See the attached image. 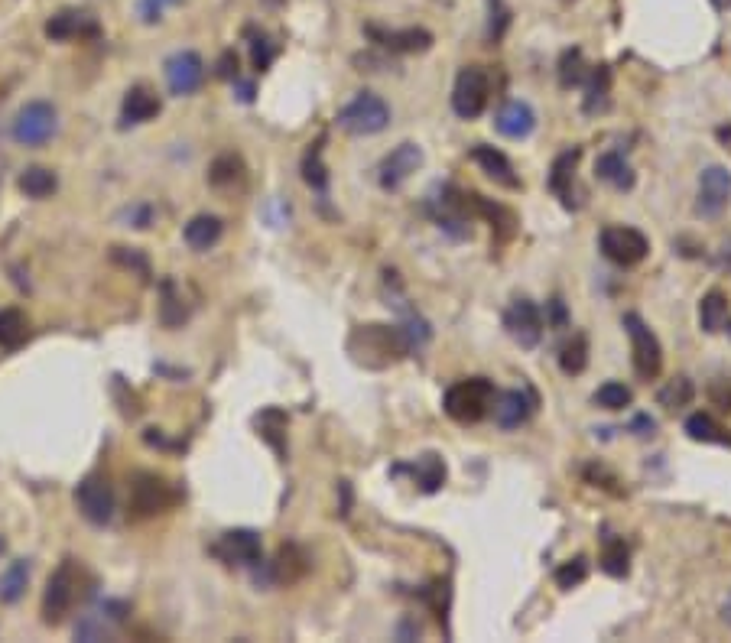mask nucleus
<instances>
[{"mask_svg": "<svg viewBox=\"0 0 731 643\" xmlns=\"http://www.w3.org/2000/svg\"><path fill=\"white\" fill-rule=\"evenodd\" d=\"M351 341H361V348L351 345V354L368 367H387L413 351L400 325H361Z\"/></svg>", "mask_w": 731, "mask_h": 643, "instance_id": "f03ea898", "label": "nucleus"}, {"mask_svg": "<svg viewBox=\"0 0 731 643\" xmlns=\"http://www.w3.org/2000/svg\"><path fill=\"white\" fill-rule=\"evenodd\" d=\"M335 121L342 130H348V134L371 137V134H381L390 124V108L384 98L374 95V91H361V95H355L342 111H338Z\"/></svg>", "mask_w": 731, "mask_h": 643, "instance_id": "20e7f679", "label": "nucleus"}, {"mask_svg": "<svg viewBox=\"0 0 731 643\" xmlns=\"http://www.w3.org/2000/svg\"><path fill=\"white\" fill-rule=\"evenodd\" d=\"M631 432H634V436H641V439L654 436V432H657V419H650V416H637L634 423H631Z\"/></svg>", "mask_w": 731, "mask_h": 643, "instance_id": "de8ad7c7", "label": "nucleus"}, {"mask_svg": "<svg viewBox=\"0 0 731 643\" xmlns=\"http://www.w3.org/2000/svg\"><path fill=\"white\" fill-rule=\"evenodd\" d=\"M46 36L56 39V43H69V39H85V36H98V23L91 13L85 10H59L56 17H49L46 23Z\"/></svg>", "mask_w": 731, "mask_h": 643, "instance_id": "f3484780", "label": "nucleus"}, {"mask_svg": "<svg viewBox=\"0 0 731 643\" xmlns=\"http://www.w3.org/2000/svg\"><path fill=\"white\" fill-rule=\"evenodd\" d=\"M579 156H582L579 150L559 153L553 169H550V192L566 208H579V195H576V166H579Z\"/></svg>", "mask_w": 731, "mask_h": 643, "instance_id": "a211bd4d", "label": "nucleus"}, {"mask_svg": "<svg viewBox=\"0 0 731 643\" xmlns=\"http://www.w3.org/2000/svg\"><path fill=\"white\" fill-rule=\"evenodd\" d=\"M494 423L501 429H517L537 410V397L530 390H504L501 397H494Z\"/></svg>", "mask_w": 731, "mask_h": 643, "instance_id": "dca6fc26", "label": "nucleus"}, {"mask_svg": "<svg viewBox=\"0 0 731 643\" xmlns=\"http://www.w3.org/2000/svg\"><path fill=\"white\" fill-rule=\"evenodd\" d=\"M550 312H553V325L556 328H566V306H563V299H553V303H550Z\"/></svg>", "mask_w": 731, "mask_h": 643, "instance_id": "09e8293b", "label": "nucleus"}, {"mask_svg": "<svg viewBox=\"0 0 731 643\" xmlns=\"http://www.w3.org/2000/svg\"><path fill=\"white\" fill-rule=\"evenodd\" d=\"M368 33L374 36L377 46L390 52H426L433 46V33L420 30V26H407V30H377V26H368Z\"/></svg>", "mask_w": 731, "mask_h": 643, "instance_id": "4be33fe9", "label": "nucleus"}, {"mask_svg": "<svg viewBox=\"0 0 731 643\" xmlns=\"http://www.w3.org/2000/svg\"><path fill=\"white\" fill-rule=\"evenodd\" d=\"M494 406V384L485 377H468L452 384L442 397V410H446L455 423H481Z\"/></svg>", "mask_w": 731, "mask_h": 643, "instance_id": "7ed1b4c3", "label": "nucleus"}, {"mask_svg": "<svg viewBox=\"0 0 731 643\" xmlns=\"http://www.w3.org/2000/svg\"><path fill=\"white\" fill-rule=\"evenodd\" d=\"M238 176H241V163L234 160V156H218L215 166H212V173H208V179H212L215 186H231Z\"/></svg>", "mask_w": 731, "mask_h": 643, "instance_id": "79ce46f5", "label": "nucleus"}, {"mask_svg": "<svg viewBox=\"0 0 731 643\" xmlns=\"http://www.w3.org/2000/svg\"><path fill=\"white\" fill-rule=\"evenodd\" d=\"M472 160L481 166V173L498 182V186H504V189H520V176L514 173V163L507 160L501 150L478 143V147L472 150Z\"/></svg>", "mask_w": 731, "mask_h": 643, "instance_id": "5701e85b", "label": "nucleus"}, {"mask_svg": "<svg viewBox=\"0 0 731 643\" xmlns=\"http://www.w3.org/2000/svg\"><path fill=\"white\" fill-rule=\"evenodd\" d=\"M176 4V0H140V20L143 23H156V20H160L163 17V10L166 7H173Z\"/></svg>", "mask_w": 731, "mask_h": 643, "instance_id": "c03bdc74", "label": "nucleus"}, {"mask_svg": "<svg viewBox=\"0 0 731 643\" xmlns=\"http://www.w3.org/2000/svg\"><path fill=\"white\" fill-rule=\"evenodd\" d=\"M85 572L75 559H62L59 569L49 575L46 592H43V621L49 627L62 624L75 611L78 601L85 598Z\"/></svg>", "mask_w": 731, "mask_h": 643, "instance_id": "f257e3e1", "label": "nucleus"}, {"mask_svg": "<svg viewBox=\"0 0 731 643\" xmlns=\"http://www.w3.org/2000/svg\"><path fill=\"white\" fill-rule=\"evenodd\" d=\"M595 176L602 179L605 186L618 189V192H628V189H634V182H637V176H634L631 163L624 160V153H618V150H611V153H602V156H598V163H595Z\"/></svg>", "mask_w": 731, "mask_h": 643, "instance_id": "b1692460", "label": "nucleus"}, {"mask_svg": "<svg viewBox=\"0 0 731 643\" xmlns=\"http://www.w3.org/2000/svg\"><path fill=\"white\" fill-rule=\"evenodd\" d=\"M26 585H30V562H26V559L10 562L7 572L0 575V601H7V605L20 601L23 592H26Z\"/></svg>", "mask_w": 731, "mask_h": 643, "instance_id": "2f4dec72", "label": "nucleus"}, {"mask_svg": "<svg viewBox=\"0 0 731 643\" xmlns=\"http://www.w3.org/2000/svg\"><path fill=\"white\" fill-rule=\"evenodd\" d=\"M725 325H728V296L712 290L699 303V328L706 335H719Z\"/></svg>", "mask_w": 731, "mask_h": 643, "instance_id": "bb28decb", "label": "nucleus"}, {"mask_svg": "<svg viewBox=\"0 0 731 643\" xmlns=\"http://www.w3.org/2000/svg\"><path fill=\"white\" fill-rule=\"evenodd\" d=\"M75 504H78V514H82L88 523H95V527L111 523V517H114V491H111L108 478L88 475L85 481H78Z\"/></svg>", "mask_w": 731, "mask_h": 643, "instance_id": "1a4fd4ad", "label": "nucleus"}, {"mask_svg": "<svg viewBox=\"0 0 731 643\" xmlns=\"http://www.w3.org/2000/svg\"><path fill=\"white\" fill-rule=\"evenodd\" d=\"M709 393H712V400H715L719 410H731V384H728V380H715Z\"/></svg>", "mask_w": 731, "mask_h": 643, "instance_id": "a18cd8bd", "label": "nucleus"}, {"mask_svg": "<svg viewBox=\"0 0 731 643\" xmlns=\"http://www.w3.org/2000/svg\"><path fill=\"white\" fill-rule=\"evenodd\" d=\"M59 130V114L49 101H30L26 108H20V114L13 117L10 134L20 147H39L46 143L52 134Z\"/></svg>", "mask_w": 731, "mask_h": 643, "instance_id": "0eeeda50", "label": "nucleus"}, {"mask_svg": "<svg viewBox=\"0 0 731 643\" xmlns=\"http://www.w3.org/2000/svg\"><path fill=\"white\" fill-rule=\"evenodd\" d=\"M731 199V176L725 166H706L699 176V199L696 215L699 218H719Z\"/></svg>", "mask_w": 731, "mask_h": 643, "instance_id": "f8f14e48", "label": "nucleus"}, {"mask_svg": "<svg viewBox=\"0 0 731 643\" xmlns=\"http://www.w3.org/2000/svg\"><path fill=\"white\" fill-rule=\"evenodd\" d=\"M179 501V494L169 488L163 478L156 475H137L134 484H130V510H134V517H156L163 514L166 507H173Z\"/></svg>", "mask_w": 731, "mask_h": 643, "instance_id": "9d476101", "label": "nucleus"}, {"mask_svg": "<svg viewBox=\"0 0 731 643\" xmlns=\"http://www.w3.org/2000/svg\"><path fill=\"white\" fill-rule=\"evenodd\" d=\"M504 332L511 335L520 348H537L543 338V316H540L537 303H530V299H514V303L504 309Z\"/></svg>", "mask_w": 731, "mask_h": 643, "instance_id": "9b49d317", "label": "nucleus"}, {"mask_svg": "<svg viewBox=\"0 0 731 643\" xmlns=\"http://www.w3.org/2000/svg\"><path fill=\"white\" fill-rule=\"evenodd\" d=\"M686 436L693 442H709V445H731L728 429L719 426L709 413H693L686 419Z\"/></svg>", "mask_w": 731, "mask_h": 643, "instance_id": "c85d7f7f", "label": "nucleus"}, {"mask_svg": "<svg viewBox=\"0 0 731 643\" xmlns=\"http://www.w3.org/2000/svg\"><path fill=\"white\" fill-rule=\"evenodd\" d=\"M166 72V85L173 95H192V91H199V85L205 82V62L199 52L192 49H182V52H173V56L166 59L163 65Z\"/></svg>", "mask_w": 731, "mask_h": 643, "instance_id": "ddd939ff", "label": "nucleus"}, {"mask_svg": "<svg viewBox=\"0 0 731 643\" xmlns=\"http://www.w3.org/2000/svg\"><path fill=\"white\" fill-rule=\"evenodd\" d=\"M494 127H498V134L507 140H524L533 134V127H537V111H533L527 101H507L498 111V117H494Z\"/></svg>", "mask_w": 731, "mask_h": 643, "instance_id": "6ab92c4d", "label": "nucleus"}, {"mask_svg": "<svg viewBox=\"0 0 731 643\" xmlns=\"http://www.w3.org/2000/svg\"><path fill=\"white\" fill-rule=\"evenodd\" d=\"M608 95H611V72H608V65H598V69H592L589 82H585L582 111L585 114H602L608 108Z\"/></svg>", "mask_w": 731, "mask_h": 643, "instance_id": "cd10ccee", "label": "nucleus"}, {"mask_svg": "<svg viewBox=\"0 0 731 643\" xmlns=\"http://www.w3.org/2000/svg\"><path fill=\"white\" fill-rule=\"evenodd\" d=\"M693 397H696L693 380H689V377H673V380H667V384L660 387L657 403L663 406V410H683V406L693 403Z\"/></svg>", "mask_w": 731, "mask_h": 643, "instance_id": "f704fd0d", "label": "nucleus"}, {"mask_svg": "<svg viewBox=\"0 0 731 643\" xmlns=\"http://www.w3.org/2000/svg\"><path fill=\"white\" fill-rule=\"evenodd\" d=\"M303 179L316 192H325V186H329V173H325V166H322V150L319 147L306 153V160H303Z\"/></svg>", "mask_w": 731, "mask_h": 643, "instance_id": "a19ab883", "label": "nucleus"}, {"mask_svg": "<svg viewBox=\"0 0 731 643\" xmlns=\"http://www.w3.org/2000/svg\"><path fill=\"white\" fill-rule=\"evenodd\" d=\"M221 234H225V225H221L218 215H195L186 231H182V238H186L192 251H212L221 241Z\"/></svg>", "mask_w": 731, "mask_h": 643, "instance_id": "393cba45", "label": "nucleus"}, {"mask_svg": "<svg viewBox=\"0 0 731 643\" xmlns=\"http://www.w3.org/2000/svg\"><path fill=\"white\" fill-rule=\"evenodd\" d=\"M26 335H30V322L20 309H0V348L17 351Z\"/></svg>", "mask_w": 731, "mask_h": 643, "instance_id": "7c9ffc66", "label": "nucleus"}, {"mask_svg": "<svg viewBox=\"0 0 731 643\" xmlns=\"http://www.w3.org/2000/svg\"><path fill=\"white\" fill-rule=\"evenodd\" d=\"M111 611H114V605H104L101 611L85 614V618L75 624V637L78 640H104V637H111L117 621L124 618V614H111Z\"/></svg>", "mask_w": 731, "mask_h": 643, "instance_id": "a878e982", "label": "nucleus"}, {"mask_svg": "<svg viewBox=\"0 0 731 643\" xmlns=\"http://www.w3.org/2000/svg\"><path fill=\"white\" fill-rule=\"evenodd\" d=\"M722 618H725V624L731 627V595H728V601H725V608H722Z\"/></svg>", "mask_w": 731, "mask_h": 643, "instance_id": "3c124183", "label": "nucleus"}, {"mask_svg": "<svg viewBox=\"0 0 731 643\" xmlns=\"http://www.w3.org/2000/svg\"><path fill=\"white\" fill-rule=\"evenodd\" d=\"M585 579H589V559H585V556L572 559V562H566V566H559V569H556V585L563 588V592H569V588L582 585Z\"/></svg>", "mask_w": 731, "mask_h": 643, "instance_id": "ea45409f", "label": "nucleus"}, {"mask_svg": "<svg viewBox=\"0 0 731 643\" xmlns=\"http://www.w3.org/2000/svg\"><path fill=\"white\" fill-rule=\"evenodd\" d=\"M728 335H731V328H728Z\"/></svg>", "mask_w": 731, "mask_h": 643, "instance_id": "864d4df0", "label": "nucleus"}, {"mask_svg": "<svg viewBox=\"0 0 731 643\" xmlns=\"http://www.w3.org/2000/svg\"><path fill=\"white\" fill-rule=\"evenodd\" d=\"M634 403V393L631 387L618 384V380H608L595 390V406H602V410H624V406Z\"/></svg>", "mask_w": 731, "mask_h": 643, "instance_id": "e433bc0d", "label": "nucleus"}, {"mask_svg": "<svg viewBox=\"0 0 731 643\" xmlns=\"http://www.w3.org/2000/svg\"><path fill=\"white\" fill-rule=\"evenodd\" d=\"M598 247H602V254L618 267H637L650 254V241L637 228H628V225L605 228L602 238H598Z\"/></svg>", "mask_w": 731, "mask_h": 643, "instance_id": "6e6552de", "label": "nucleus"}, {"mask_svg": "<svg viewBox=\"0 0 731 643\" xmlns=\"http://www.w3.org/2000/svg\"><path fill=\"white\" fill-rule=\"evenodd\" d=\"M559 367H563V374H569V377H576L589 367V338L582 332L572 335L566 345L559 348Z\"/></svg>", "mask_w": 731, "mask_h": 643, "instance_id": "72a5a7b5", "label": "nucleus"}, {"mask_svg": "<svg viewBox=\"0 0 731 643\" xmlns=\"http://www.w3.org/2000/svg\"><path fill=\"white\" fill-rule=\"evenodd\" d=\"M17 186H20L23 195H30V199H49V195L56 192L59 179L46 166H30V169H23V173H20Z\"/></svg>", "mask_w": 731, "mask_h": 643, "instance_id": "c756f323", "label": "nucleus"}, {"mask_svg": "<svg viewBox=\"0 0 731 643\" xmlns=\"http://www.w3.org/2000/svg\"><path fill=\"white\" fill-rule=\"evenodd\" d=\"M299 566H306V556L299 553L296 546H283V549H280V556H277V562H273V569H270V572H273V582H286V585L296 582L299 575L306 572V569H299Z\"/></svg>", "mask_w": 731, "mask_h": 643, "instance_id": "c9c22d12", "label": "nucleus"}, {"mask_svg": "<svg viewBox=\"0 0 731 643\" xmlns=\"http://www.w3.org/2000/svg\"><path fill=\"white\" fill-rule=\"evenodd\" d=\"M394 475H410L416 484H420L423 494H436L442 484H446V462H442L436 452H426L410 465H397Z\"/></svg>", "mask_w": 731, "mask_h": 643, "instance_id": "412c9836", "label": "nucleus"}, {"mask_svg": "<svg viewBox=\"0 0 731 643\" xmlns=\"http://www.w3.org/2000/svg\"><path fill=\"white\" fill-rule=\"evenodd\" d=\"M218 78H238V56L234 52H225V56L218 59Z\"/></svg>", "mask_w": 731, "mask_h": 643, "instance_id": "49530a36", "label": "nucleus"}, {"mask_svg": "<svg viewBox=\"0 0 731 643\" xmlns=\"http://www.w3.org/2000/svg\"><path fill=\"white\" fill-rule=\"evenodd\" d=\"M423 150L416 147V143H400L397 150H390L384 160H381V169H377V179H381V186L387 192H397L403 182H407L416 169L423 166Z\"/></svg>", "mask_w": 731, "mask_h": 643, "instance_id": "2eb2a0df", "label": "nucleus"}, {"mask_svg": "<svg viewBox=\"0 0 731 643\" xmlns=\"http://www.w3.org/2000/svg\"><path fill=\"white\" fill-rule=\"evenodd\" d=\"M160 95L150 91L147 85H134L124 95V104H121V127H137V124H147L153 121L156 114H160Z\"/></svg>", "mask_w": 731, "mask_h": 643, "instance_id": "aec40b11", "label": "nucleus"}, {"mask_svg": "<svg viewBox=\"0 0 731 643\" xmlns=\"http://www.w3.org/2000/svg\"><path fill=\"white\" fill-rule=\"evenodd\" d=\"M621 325H624V332H628V338H631V354H634L637 377L654 380L660 374V367H663V348H660L657 335L650 332L647 322L637 316V312H628V316L621 319Z\"/></svg>", "mask_w": 731, "mask_h": 643, "instance_id": "423d86ee", "label": "nucleus"}, {"mask_svg": "<svg viewBox=\"0 0 731 643\" xmlns=\"http://www.w3.org/2000/svg\"><path fill=\"white\" fill-rule=\"evenodd\" d=\"M602 569L611 575V579H624L628 569H631L628 543L618 540V536H605V540H602Z\"/></svg>", "mask_w": 731, "mask_h": 643, "instance_id": "473e14b6", "label": "nucleus"}, {"mask_svg": "<svg viewBox=\"0 0 731 643\" xmlns=\"http://www.w3.org/2000/svg\"><path fill=\"white\" fill-rule=\"evenodd\" d=\"M491 98V78L481 65H465L455 78L452 88V111L462 117V121H475V117L485 114Z\"/></svg>", "mask_w": 731, "mask_h": 643, "instance_id": "39448f33", "label": "nucleus"}, {"mask_svg": "<svg viewBox=\"0 0 731 643\" xmlns=\"http://www.w3.org/2000/svg\"><path fill=\"white\" fill-rule=\"evenodd\" d=\"M582 78H585L582 49H566L563 59H559V85H563V88H576V85H582Z\"/></svg>", "mask_w": 731, "mask_h": 643, "instance_id": "4c0bfd02", "label": "nucleus"}, {"mask_svg": "<svg viewBox=\"0 0 731 643\" xmlns=\"http://www.w3.org/2000/svg\"><path fill=\"white\" fill-rule=\"evenodd\" d=\"M0 553H4V540H0Z\"/></svg>", "mask_w": 731, "mask_h": 643, "instance_id": "603ef678", "label": "nucleus"}, {"mask_svg": "<svg viewBox=\"0 0 731 643\" xmlns=\"http://www.w3.org/2000/svg\"><path fill=\"white\" fill-rule=\"evenodd\" d=\"M160 316L166 325H182L186 322V306H182V299L176 296V283L173 280H166L163 283V306H160Z\"/></svg>", "mask_w": 731, "mask_h": 643, "instance_id": "58836bf2", "label": "nucleus"}, {"mask_svg": "<svg viewBox=\"0 0 731 643\" xmlns=\"http://www.w3.org/2000/svg\"><path fill=\"white\" fill-rule=\"evenodd\" d=\"M251 59H254V69H257V72H267V69H270V62L277 59V46H270V39H267V36H254V43H251Z\"/></svg>", "mask_w": 731, "mask_h": 643, "instance_id": "37998d69", "label": "nucleus"}, {"mask_svg": "<svg viewBox=\"0 0 731 643\" xmlns=\"http://www.w3.org/2000/svg\"><path fill=\"white\" fill-rule=\"evenodd\" d=\"M234 85H238V98L241 101H251L254 98V85L251 82H238V78H234Z\"/></svg>", "mask_w": 731, "mask_h": 643, "instance_id": "8fccbe9b", "label": "nucleus"}, {"mask_svg": "<svg viewBox=\"0 0 731 643\" xmlns=\"http://www.w3.org/2000/svg\"><path fill=\"white\" fill-rule=\"evenodd\" d=\"M212 553L221 562H228V566H257L260 556H264V543H260V533L254 530H228L221 533Z\"/></svg>", "mask_w": 731, "mask_h": 643, "instance_id": "4468645a", "label": "nucleus"}]
</instances>
